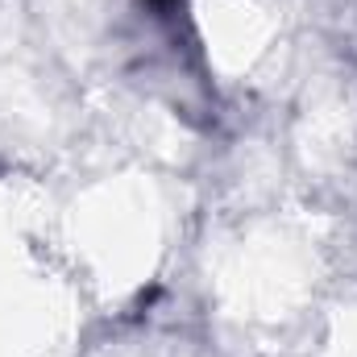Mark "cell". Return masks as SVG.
<instances>
[{
	"label": "cell",
	"instance_id": "1",
	"mask_svg": "<svg viewBox=\"0 0 357 357\" xmlns=\"http://www.w3.org/2000/svg\"><path fill=\"white\" fill-rule=\"evenodd\" d=\"M150 4H154V8H175L178 0H150Z\"/></svg>",
	"mask_w": 357,
	"mask_h": 357
}]
</instances>
